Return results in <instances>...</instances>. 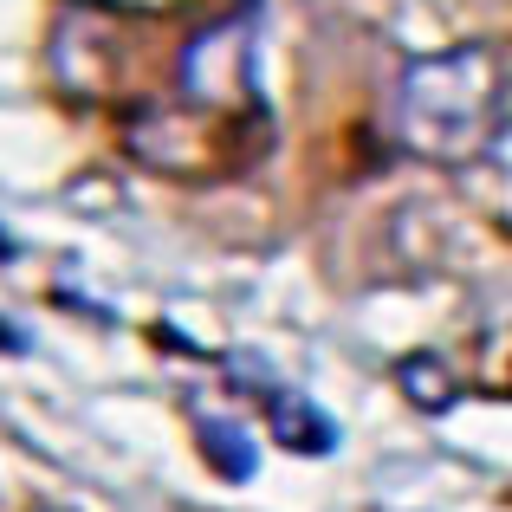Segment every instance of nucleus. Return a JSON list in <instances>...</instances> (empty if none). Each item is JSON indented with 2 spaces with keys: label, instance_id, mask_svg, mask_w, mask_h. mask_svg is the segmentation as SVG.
I'll use <instances>...</instances> for the list:
<instances>
[{
  "label": "nucleus",
  "instance_id": "f257e3e1",
  "mask_svg": "<svg viewBox=\"0 0 512 512\" xmlns=\"http://www.w3.org/2000/svg\"><path fill=\"white\" fill-rule=\"evenodd\" d=\"M506 117V72L487 46H448L396 78V137L422 163L467 169L493 150Z\"/></svg>",
  "mask_w": 512,
  "mask_h": 512
},
{
  "label": "nucleus",
  "instance_id": "f03ea898",
  "mask_svg": "<svg viewBox=\"0 0 512 512\" xmlns=\"http://www.w3.org/2000/svg\"><path fill=\"white\" fill-rule=\"evenodd\" d=\"M182 91L208 111H247V33H195L182 52Z\"/></svg>",
  "mask_w": 512,
  "mask_h": 512
}]
</instances>
